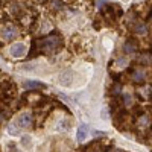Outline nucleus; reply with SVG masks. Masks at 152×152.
Wrapping results in <instances>:
<instances>
[{
	"label": "nucleus",
	"instance_id": "nucleus-7",
	"mask_svg": "<svg viewBox=\"0 0 152 152\" xmlns=\"http://www.w3.org/2000/svg\"><path fill=\"white\" fill-rule=\"evenodd\" d=\"M23 87L28 88V90H37V88H43L44 84H41L40 81H24Z\"/></svg>",
	"mask_w": 152,
	"mask_h": 152
},
{
	"label": "nucleus",
	"instance_id": "nucleus-17",
	"mask_svg": "<svg viewBox=\"0 0 152 152\" xmlns=\"http://www.w3.org/2000/svg\"><path fill=\"white\" fill-rule=\"evenodd\" d=\"M107 152H120V151H119V149H116V148H110Z\"/></svg>",
	"mask_w": 152,
	"mask_h": 152
},
{
	"label": "nucleus",
	"instance_id": "nucleus-13",
	"mask_svg": "<svg viewBox=\"0 0 152 152\" xmlns=\"http://www.w3.org/2000/svg\"><path fill=\"white\" fill-rule=\"evenodd\" d=\"M8 152H20V151L17 149V146H15L14 142H9L8 143Z\"/></svg>",
	"mask_w": 152,
	"mask_h": 152
},
{
	"label": "nucleus",
	"instance_id": "nucleus-2",
	"mask_svg": "<svg viewBox=\"0 0 152 152\" xmlns=\"http://www.w3.org/2000/svg\"><path fill=\"white\" fill-rule=\"evenodd\" d=\"M15 37H18V29L12 24H6V26L2 29V38L5 41H12Z\"/></svg>",
	"mask_w": 152,
	"mask_h": 152
},
{
	"label": "nucleus",
	"instance_id": "nucleus-3",
	"mask_svg": "<svg viewBox=\"0 0 152 152\" xmlns=\"http://www.w3.org/2000/svg\"><path fill=\"white\" fill-rule=\"evenodd\" d=\"M34 123V119H32V114L31 113H23L18 116L17 119V128H31Z\"/></svg>",
	"mask_w": 152,
	"mask_h": 152
},
{
	"label": "nucleus",
	"instance_id": "nucleus-15",
	"mask_svg": "<svg viewBox=\"0 0 152 152\" xmlns=\"http://www.w3.org/2000/svg\"><path fill=\"white\" fill-rule=\"evenodd\" d=\"M145 31H146V29H145V24H143V23H142V24H138L137 32H142V34H145Z\"/></svg>",
	"mask_w": 152,
	"mask_h": 152
},
{
	"label": "nucleus",
	"instance_id": "nucleus-6",
	"mask_svg": "<svg viewBox=\"0 0 152 152\" xmlns=\"http://www.w3.org/2000/svg\"><path fill=\"white\" fill-rule=\"evenodd\" d=\"M87 135H88V125L87 123H81L76 138H78V142H84L85 138H87Z\"/></svg>",
	"mask_w": 152,
	"mask_h": 152
},
{
	"label": "nucleus",
	"instance_id": "nucleus-10",
	"mask_svg": "<svg viewBox=\"0 0 152 152\" xmlns=\"http://www.w3.org/2000/svg\"><path fill=\"white\" fill-rule=\"evenodd\" d=\"M132 79H134L135 82H142V81L145 79V73H143V72H134V73H132Z\"/></svg>",
	"mask_w": 152,
	"mask_h": 152
},
{
	"label": "nucleus",
	"instance_id": "nucleus-12",
	"mask_svg": "<svg viewBox=\"0 0 152 152\" xmlns=\"http://www.w3.org/2000/svg\"><path fill=\"white\" fill-rule=\"evenodd\" d=\"M70 126H72L70 122L66 120V119H64V120H61V123H59V128H61V129H70Z\"/></svg>",
	"mask_w": 152,
	"mask_h": 152
},
{
	"label": "nucleus",
	"instance_id": "nucleus-16",
	"mask_svg": "<svg viewBox=\"0 0 152 152\" xmlns=\"http://www.w3.org/2000/svg\"><path fill=\"white\" fill-rule=\"evenodd\" d=\"M123 99H125V104H129V102H131V96H129V94H125Z\"/></svg>",
	"mask_w": 152,
	"mask_h": 152
},
{
	"label": "nucleus",
	"instance_id": "nucleus-5",
	"mask_svg": "<svg viewBox=\"0 0 152 152\" xmlns=\"http://www.w3.org/2000/svg\"><path fill=\"white\" fill-rule=\"evenodd\" d=\"M58 82H59L61 85H66V87H69V85L73 82V72H69V70L62 72V73L58 76Z\"/></svg>",
	"mask_w": 152,
	"mask_h": 152
},
{
	"label": "nucleus",
	"instance_id": "nucleus-1",
	"mask_svg": "<svg viewBox=\"0 0 152 152\" xmlns=\"http://www.w3.org/2000/svg\"><path fill=\"white\" fill-rule=\"evenodd\" d=\"M34 46L37 47L38 53H56L58 50L64 46V41H62V37L58 32H53L52 35H47L41 40H35Z\"/></svg>",
	"mask_w": 152,
	"mask_h": 152
},
{
	"label": "nucleus",
	"instance_id": "nucleus-4",
	"mask_svg": "<svg viewBox=\"0 0 152 152\" xmlns=\"http://www.w3.org/2000/svg\"><path fill=\"white\" fill-rule=\"evenodd\" d=\"M9 52L14 58H20V56H23L24 53H26V46H24L23 43H15V44L11 46Z\"/></svg>",
	"mask_w": 152,
	"mask_h": 152
},
{
	"label": "nucleus",
	"instance_id": "nucleus-9",
	"mask_svg": "<svg viewBox=\"0 0 152 152\" xmlns=\"http://www.w3.org/2000/svg\"><path fill=\"white\" fill-rule=\"evenodd\" d=\"M21 145L24 149H29L32 146V137L31 135H23L21 137Z\"/></svg>",
	"mask_w": 152,
	"mask_h": 152
},
{
	"label": "nucleus",
	"instance_id": "nucleus-11",
	"mask_svg": "<svg viewBox=\"0 0 152 152\" xmlns=\"http://www.w3.org/2000/svg\"><path fill=\"white\" fill-rule=\"evenodd\" d=\"M8 132H9L11 135H17V134H18L17 126H15V125H8Z\"/></svg>",
	"mask_w": 152,
	"mask_h": 152
},
{
	"label": "nucleus",
	"instance_id": "nucleus-14",
	"mask_svg": "<svg viewBox=\"0 0 152 152\" xmlns=\"http://www.w3.org/2000/svg\"><path fill=\"white\" fill-rule=\"evenodd\" d=\"M149 59H151V55H149V52H148V53H146V55L143 56V62H145L146 66H149V62H151Z\"/></svg>",
	"mask_w": 152,
	"mask_h": 152
},
{
	"label": "nucleus",
	"instance_id": "nucleus-8",
	"mask_svg": "<svg viewBox=\"0 0 152 152\" xmlns=\"http://www.w3.org/2000/svg\"><path fill=\"white\" fill-rule=\"evenodd\" d=\"M137 50V43L134 40H129L125 43V53H132Z\"/></svg>",
	"mask_w": 152,
	"mask_h": 152
}]
</instances>
